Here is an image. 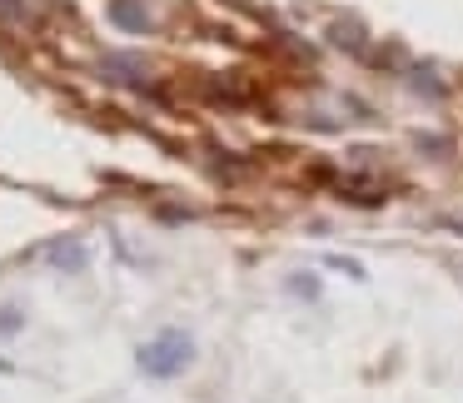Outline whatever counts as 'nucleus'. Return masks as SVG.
Returning <instances> with one entry per match:
<instances>
[{"mask_svg":"<svg viewBox=\"0 0 463 403\" xmlns=\"http://www.w3.org/2000/svg\"><path fill=\"white\" fill-rule=\"evenodd\" d=\"M194 359H200V349H194V339L184 329H165L135 349V369L145 379H180V373H190Z\"/></svg>","mask_w":463,"mask_h":403,"instance_id":"f257e3e1","label":"nucleus"},{"mask_svg":"<svg viewBox=\"0 0 463 403\" xmlns=\"http://www.w3.org/2000/svg\"><path fill=\"white\" fill-rule=\"evenodd\" d=\"M324 41H329L334 51H344V55H364L369 51V25H364L359 15H334L329 31H324Z\"/></svg>","mask_w":463,"mask_h":403,"instance_id":"f03ea898","label":"nucleus"},{"mask_svg":"<svg viewBox=\"0 0 463 403\" xmlns=\"http://www.w3.org/2000/svg\"><path fill=\"white\" fill-rule=\"evenodd\" d=\"M45 264L61 274H85V264H90V249H85L75 234H65V239H51L45 244Z\"/></svg>","mask_w":463,"mask_h":403,"instance_id":"7ed1b4c3","label":"nucleus"},{"mask_svg":"<svg viewBox=\"0 0 463 403\" xmlns=\"http://www.w3.org/2000/svg\"><path fill=\"white\" fill-rule=\"evenodd\" d=\"M110 25H115V31H125V35H150L155 31L145 0H110Z\"/></svg>","mask_w":463,"mask_h":403,"instance_id":"20e7f679","label":"nucleus"},{"mask_svg":"<svg viewBox=\"0 0 463 403\" xmlns=\"http://www.w3.org/2000/svg\"><path fill=\"white\" fill-rule=\"evenodd\" d=\"M403 80H409L423 100H443V80H439V70H433L429 61H413L409 70H403Z\"/></svg>","mask_w":463,"mask_h":403,"instance_id":"39448f33","label":"nucleus"},{"mask_svg":"<svg viewBox=\"0 0 463 403\" xmlns=\"http://www.w3.org/2000/svg\"><path fill=\"white\" fill-rule=\"evenodd\" d=\"M284 289H289L294 299H304V304H319L324 299V279L314 269H294L289 279H284Z\"/></svg>","mask_w":463,"mask_h":403,"instance_id":"423d86ee","label":"nucleus"},{"mask_svg":"<svg viewBox=\"0 0 463 403\" xmlns=\"http://www.w3.org/2000/svg\"><path fill=\"white\" fill-rule=\"evenodd\" d=\"M105 75L120 85H130V90H145V70L135 61H105Z\"/></svg>","mask_w":463,"mask_h":403,"instance_id":"0eeeda50","label":"nucleus"},{"mask_svg":"<svg viewBox=\"0 0 463 403\" xmlns=\"http://www.w3.org/2000/svg\"><path fill=\"white\" fill-rule=\"evenodd\" d=\"M324 269H334V274H344V279H354V284H364L369 279V269H364V264H354V259H344V254H324Z\"/></svg>","mask_w":463,"mask_h":403,"instance_id":"6e6552de","label":"nucleus"},{"mask_svg":"<svg viewBox=\"0 0 463 403\" xmlns=\"http://www.w3.org/2000/svg\"><path fill=\"white\" fill-rule=\"evenodd\" d=\"M25 329V304H0V339H15Z\"/></svg>","mask_w":463,"mask_h":403,"instance_id":"1a4fd4ad","label":"nucleus"},{"mask_svg":"<svg viewBox=\"0 0 463 403\" xmlns=\"http://www.w3.org/2000/svg\"><path fill=\"white\" fill-rule=\"evenodd\" d=\"M0 11H5V15H25V0H0Z\"/></svg>","mask_w":463,"mask_h":403,"instance_id":"9d476101","label":"nucleus"}]
</instances>
